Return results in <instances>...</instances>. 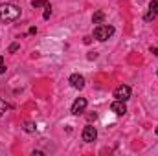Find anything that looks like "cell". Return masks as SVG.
<instances>
[{
    "mask_svg": "<svg viewBox=\"0 0 158 156\" xmlns=\"http://www.w3.org/2000/svg\"><path fill=\"white\" fill-rule=\"evenodd\" d=\"M20 17V7L15 4H2L0 6V18L4 22H13Z\"/></svg>",
    "mask_w": 158,
    "mask_h": 156,
    "instance_id": "1",
    "label": "cell"
},
{
    "mask_svg": "<svg viewBox=\"0 0 158 156\" xmlns=\"http://www.w3.org/2000/svg\"><path fill=\"white\" fill-rule=\"evenodd\" d=\"M112 35H114V26H109V24H99L94 30V37L98 40H101V42L109 40Z\"/></svg>",
    "mask_w": 158,
    "mask_h": 156,
    "instance_id": "2",
    "label": "cell"
},
{
    "mask_svg": "<svg viewBox=\"0 0 158 156\" xmlns=\"http://www.w3.org/2000/svg\"><path fill=\"white\" fill-rule=\"evenodd\" d=\"M114 97H116L118 101H127V99L131 97V86H127V84H119V86H116Z\"/></svg>",
    "mask_w": 158,
    "mask_h": 156,
    "instance_id": "3",
    "label": "cell"
},
{
    "mask_svg": "<svg viewBox=\"0 0 158 156\" xmlns=\"http://www.w3.org/2000/svg\"><path fill=\"white\" fill-rule=\"evenodd\" d=\"M96 138H98V130H96V127L86 125V127L83 129V142L92 143V142H96Z\"/></svg>",
    "mask_w": 158,
    "mask_h": 156,
    "instance_id": "4",
    "label": "cell"
},
{
    "mask_svg": "<svg viewBox=\"0 0 158 156\" xmlns=\"http://www.w3.org/2000/svg\"><path fill=\"white\" fill-rule=\"evenodd\" d=\"M85 109H86V99H85V97H77V99L74 101V105H72V114L79 116V114L85 112Z\"/></svg>",
    "mask_w": 158,
    "mask_h": 156,
    "instance_id": "5",
    "label": "cell"
},
{
    "mask_svg": "<svg viewBox=\"0 0 158 156\" xmlns=\"http://www.w3.org/2000/svg\"><path fill=\"white\" fill-rule=\"evenodd\" d=\"M70 84H72V88H76V90H83L85 88V77L81 76V74H74V76H70Z\"/></svg>",
    "mask_w": 158,
    "mask_h": 156,
    "instance_id": "6",
    "label": "cell"
},
{
    "mask_svg": "<svg viewBox=\"0 0 158 156\" xmlns=\"http://www.w3.org/2000/svg\"><path fill=\"white\" fill-rule=\"evenodd\" d=\"M110 109H112V112H114V114H118V116H123V114H127V107H125V101H118V99H116V101L112 103V107H110Z\"/></svg>",
    "mask_w": 158,
    "mask_h": 156,
    "instance_id": "7",
    "label": "cell"
},
{
    "mask_svg": "<svg viewBox=\"0 0 158 156\" xmlns=\"http://www.w3.org/2000/svg\"><path fill=\"white\" fill-rule=\"evenodd\" d=\"M156 15H158V2H156V0H153V2L149 4V13L145 15V20L149 22V20H153Z\"/></svg>",
    "mask_w": 158,
    "mask_h": 156,
    "instance_id": "8",
    "label": "cell"
},
{
    "mask_svg": "<svg viewBox=\"0 0 158 156\" xmlns=\"http://www.w3.org/2000/svg\"><path fill=\"white\" fill-rule=\"evenodd\" d=\"M103 20H105V13H103V11H96V13H94V17H92V22L99 26Z\"/></svg>",
    "mask_w": 158,
    "mask_h": 156,
    "instance_id": "9",
    "label": "cell"
},
{
    "mask_svg": "<svg viewBox=\"0 0 158 156\" xmlns=\"http://www.w3.org/2000/svg\"><path fill=\"white\" fill-rule=\"evenodd\" d=\"M24 130H26V132H35V130H37V125H35L33 121H26V123H24Z\"/></svg>",
    "mask_w": 158,
    "mask_h": 156,
    "instance_id": "10",
    "label": "cell"
},
{
    "mask_svg": "<svg viewBox=\"0 0 158 156\" xmlns=\"http://www.w3.org/2000/svg\"><path fill=\"white\" fill-rule=\"evenodd\" d=\"M46 4H48L46 0H33V2H31L33 7H42V6H46Z\"/></svg>",
    "mask_w": 158,
    "mask_h": 156,
    "instance_id": "11",
    "label": "cell"
},
{
    "mask_svg": "<svg viewBox=\"0 0 158 156\" xmlns=\"http://www.w3.org/2000/svg\"><path fill=\"white\" fill-rule=\"evenodd\" d=\"M50 15H52V7H50V4H46V9H44V20H48L50 18Z\"/></svg>",
    "mask_w": 158,
    "mask_h": 156,
    "instance_id": "12",
    "label": "cell"
},
{
    "mask_svg": "<svg viewBox=\"0 0 158 156\" xmlns=\"http://www.w3.org/2000/svg\"><path fill=\"white\" fill-rule=\"evenodd\" d=\"M6 72V63H4V57H0V76Z\"/></svg>",
    "mask_w": 158,
    "mask_h": 156,
    "instance_id": "13",
    "label": "cell"
},
{
    "mask_svg": "<svg viewBox=\"0 0 158 156\" xmlns=\"http://www.w3.org/2000/svg\"><path fill=\"white\" fill-rule=\"evenodd\" d=\"M0 109H2V110H4V112H6V110H7V109H9V105H7V103H6V101H2V99H0Z\"/></svg>",
    "mask_w": 158,
    "mask_h": 156,
    "instance_id": "14",
    "label": "cell"
},
{
    "mask_svg": "<svg viewBox=\"0 0 158 156\" xmlns=\"http://www.w3.org/2000/svg\"><path fill=\"white\" fill-rule=\"evenodd\" d=\"M17 50H19V44H17V42L9 46V51H11V53H13V51H17Z\"/></svg>",
    "mask_w": 158,
    "mask_h": 156,
    "instance_id": "15",
    "label": "cell"
},
{
    "mask_svg": "<svg viewBox=\"0 0 158 156\" xmlns=\"http://www.w3.org/2000/svg\"><path fill=\"white\" fill-rule=\"evenodd\" d=\"M151 51H153V53H155V55L158 57V46H155V48H151Z\"/></svg>",
    "mask_w": 158,
    "mask_h": 156,
    "instance_id": "16",
    "label": "cell"
},
{
    "mask_svg": "<svg viewBox=\"0 0 158 156\" xmlns=\"http://www.w3.org/2000/svg\"><path fill=\"white\" fill-rule=\"evenodd\" d=\"M2 114H4V110H2V109H0V117H2Z\"/></svg>",
    "mask_w": 158,
    "mask_h": 156,
    "instance_id": "17",
    "label": "cell"
},
{
    "mask_svg": "<svg viewBox=\"0 0 158 156\" xmlns=\"http://www.w3.org/2000/svg\"><path fill=\"white\" fill-rule=\"evenodd\" d=\"M156 134H158V127H156Z\"/></svg>",
    "mask_w": 158,
    "mask_h": 156,
    "instance_id": "18",
    "label": "cell"
}]
</instances>
